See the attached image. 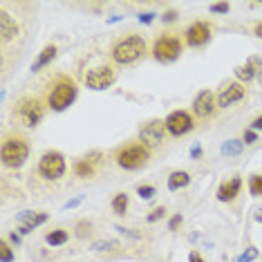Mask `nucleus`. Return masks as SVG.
I'll return each mask as SVG.
<instances>
[{"mask_svg": "<svg viewBox=\"0 0 262 262\" xmlns=\"http://www.w3.org/2000/svg\"><path fill=\"white\" fill-rule=\"evenodd\" d=\"M220 105H217V96L213 95V90H199L197 96L193 101V112L197 119H211Z\"/></svg>", "mask_w": 262, "mask_h": 262, "instance_id": "ddd939ff", "label": "nucleus"}, {"mask_svg": "<svg viewBox=\"0 0 262 262\" xmlns=\"http://www.w3.org/2000/svg\"><path fill=\"white\" fill-rule=\"evenodd\" d=\"M76 95H79L76 81L65 76V74H61V76H56V81H54L52 90H49V95H48V108L54 112L68 110L70 105L74 103Z\"/></svg>", "mask_w": 262, "mask_h": 262, "instance_id": "f03ea898", "label": "nucleus"}, {"mask_svg": "<svg viewBox=\"0 0 262 262\" xmlns=\"http://www.w3.org/2000/svg\"><path fill=\"white\" fill-rule=\"evenodd\" d=\"M231 5L229 2H213L211 5V14H229Z\"/></svg>", "mask_w": 262, "mask_h": 262, "instance_id": "473e14b6", "label": "nucleus"}, {"mask_svg": "<svg viewBox=\"0 0 262 262\" xmlns=\"http://www.w3.org/2000/svg\"><path fill=\"white\" fill-rule=\"evenodd\" d=\"M240 191H242V177H240V175H233V177L224 179V182L217 186L215 197L220 199L222 204H231V202H236V199H238Z\"/></svg>", "mask_w": 262, "mask_h": 262, "instance_id": "2eb2a0df", "label": "nucleus"}, {"mask_svg": "<svg viewBox=\"0 0 262 262\" xmlns=\"http://www.w3.org/2000/svg\"><path fill=\"white\" fill-rule=\"evenodd\" d=\"M164 123H166L168 135H173V137H184L186 132H191L195 128L193 115L186 110H173L164 119Z\"/></svg>", "mask_w": 262, "mask_h": 262, "instance_id": "1a4fd4ad", "label": "nucleus"}, {"mask_svg": "<svg viewBox=\"0 0 262 262\" xmlns=\"http://www.w3.org/2000/svg\"><path fill=\"white\" fill-rule=\"evenodd\" d=\"M182 222H184V215L182 213H175L170 220H168V231H177L179 226H182Z\"/></svg>", "mask_w": 262, "mask_h": 262, "instance_id": "2f4dec72", "label": "nucleus"}, {"mask_svg": "<svg viewBox=\"0 0 262 262\" xmlns=\"http://www.w3.org/2000/svg\"><path fill=\"white\" fill-rule=\"evenodd\" d=\"M115 215H126L128 209H130V195L128 193H115L112 195V202H110Z\"/></svg>", "mask_w": 262, "mask_h": 262, "instance_id": "412c9836", "label": "nucleus"}, {"mask_svg": "<svg viewBox=\"0 0 262 262\" xmlns=\"http://www.w3.org/2000/svg\"><path fill=\"white\" fill-rule=\"evenodd\" d=\"M251 130H256V132H258V130H262V115H260V117H256V119L251 121Z\"/></svg>", "mask_w": 262, "mask_h": 262, "instance_id": "ea45409f", "label": "nucleus"}, {"mask_svg": "<svg viewBox=\"0 0 262 262\" xmlns=\"http://www.w3.org/2000/svg\"><path fill=\"white\" fill-rule=\"evenodd\" d=\"M7 240H9V244H14V246H18L23 242V236L21 233H16V231H14V233H9V238H7Z\"/></svg>", "mask_w": 262, "mask_h": 262, "instance_id": "4c0bfd02", "label": "nucleus"}, {"mask_svg": "<svg viewBox=\"0 0 262 262\" xmlns=\"http://www.w3.org/2000/svg\"><path fill=\"white\" fill-rule=\"evenodd\" d=\"M164 217H166V209H164V206H157V209H152L150 213L146 215V222H150V224H155V222L164 220Z\"/></svg>", "mask_w": 262, "mask_h": 262, "instance_id": "cd10ccee", "label": "nucleus"}, {"mask_svg": "<svg viewBox=\"0 0 262 262\" xmlns=\"http://www.w3.org/2000/svg\"><path fill=\"white\" fill-rule=\"evenodd\" d=\"M244 95H246L244 83L233 81V83L224 85V88H222V92L217 95V105H220V108H231L233 103H238V101L244 99Z\"/></svg>", "mask_w": 262, "mask_h": 262, "instance_id": "dca6fc26", "label": "nucleus"}, {"mask_svg": "<svg viewBox=\"0 0 262 262\" xmlns=\"http://www.w3.org/2000/svg\"><path fill=\"white\" fill-rule=\"evenodd\" d=\"M49 220V213L45 211H23L16 215V224H18V233L21 236H29L36 226L45 224Z\"/></svg>", "mask_w": 262, "mask_h": 262, "instance_id": "4468645a", "label": "nucleus"}, {"mask_svg": "<svg viewBox=\"0 0 262 262\" xmlns=\"http://www.w3.org/2000/svg\"><path fill=\"white\" fill-rule=\"evenodd\" d=\"M262 70V58L260 56H249L242 65H238L236 68V76L240 83H249V81H253L260 74Z\"/></svg>", "mask_w": 262, "mask_h": 262, "instance_id": "f3484780", "label": "nucleus"}, {"mask_svg": "<svg viewBox=\"0 0 262 262\" xmlns=\"http://www.w3.org/2000/svg\"><path fill=\"white\" fill-rule=\"evenodd\" d=\"M119 242L117 240H96V242H92V251H96V253H103V251H115V249H119Z\"/></svg>", "mask_w": 262, "mask_h": 262, "instance_id": "b1692460", "label": "nucleus"}, {"mask_svg": "<svg viewBox=\"0 0 262 262\" xmlns=\"http://www.w3.org/2000/svg\"><path fill=\"white\" fill-rule=\"evenodd\" d=\"M242 150H244L242 139H226L222 143V155L224 157H238V155H242Z\"/></svg>", "mask_w": 262, "mask_h": 262, "instance_id": "5701e85b", "label": "nucleus"}, {"mask_svg": "<svg viewBox=\"0 0 262 262\" xmlns=\"http://www.w3.org/2000/svg\"><path fill=\"white\" fill-rule=\"evenodd\" d=\"M253 34H256V36H258V38H262V21H260V23H258V25H256V27H253Z\"/></svg>", "mask_w": 262, "mask_h": 262, "instance_id": "a19ab883", "label": "nucleus"}, {"mask_svg": "<svg viewBox=\"0 0 262 262\" xmlns=\"http://www.w3.org/2000/svg\"><path fill=\"white\" fill-rule=\"evenodd\" d=\"M159 18H162L164 23H175V21H177V18H179V14H177V11H175V9H166V11H164V14H162V16H159Z\"/></svg>", "mask_w": 262, "mask_h": 262, "instance_id": "72a5a7b5", "label": "nucleus"}, {"mask_svg": "<svg viewBox=\"0 0 262 262\" xmlns=\"http://www.w3.org/2000/svg\"><path fill=\"white\" fill-rule=\"evenodd\" d=\"M68 170V164H65V157L63 152L58 150H48L43 152V157L38 159V175L48 182H56L61 179Z\"/></svg>", "mask_w": 262, "mask_h": 262, "instance_id": "0eeeda50", "label": "nucleus"}, {"mask_svg": "<svg viewBox=\"0 0 262 262\" xmlns=\"http://www.w3.org/2000/svg\"><path fill=\"white\" fill-rule=\"evenodd\" d=\"M256 142H258V132L251 130V128H246V130L242 132V143H244V146H253Z\"/></svg>", "mask_w": 262, "mask_h": 262, "instance_id": "7c9ffc66", "label": "nucleus"}, {"mask_svg": "<svg viewBox=\"0 0 262 262\" xmlns=\"http://www.w3.org/2000/svg\"><path fill=\"white\" fill-rule=\"evenodd\" d=\"M68 240H70V231L63 229V226H58V229H52L48 236H45V242H48L49 246H63Z\"/></svg>", "mask_w": 262, "mask_h": 262, "instance_id": "4be33fe9", "label": "nucleus"}, {"mask_svg": "<svg viewBox=\"0 0 262 262\" xmlns=\"http://www.w3.org/2000/svg\"><path fill=\"white\" fill-rule=\"evenodd\" d=\"M81 202H83V197L79 195V197H74V199H68V202L63 204V209H76V206H79Z\"/></svg>", "mask_w": 262, "mask_h": 262, "instance_id": "c9c22d12", "label": "nucleus"}, {"mask_svg": "<svg viewBox=\"0 0 262 262\" xmlns=\"http://www.w3.org/2000/svg\"><path fill=\"white\" fill-rule=\"evenodd\" d=\"M155 18H157V14H152V11H143V14H139V23H143V25H150Z\"/></svg>", "mask_w": 262, "mask_h": 262, "instance_id": "f704fd0d", "label": "nucleus"}, {"mask_svg": "<svg viewBox=\"0 0 262 262\" xmlns=\"http://www.w3.org/2000/svg\"><path fill=\"white\" fill-rule=\"evenodd\" d=\"M18 32H21L18 23L14 21L7 11H2V14H0V38H2V43H9V41H14V38H18Z\"/></svg>", "mask_w": 262, "mask_h": 262, "instance_id": "a211bd4d", "label": "nucleus"}, {"mask_svg": "<svg viewBox=\"0 0 262 262\" xmlns=\"http://www.w3.org/2000/svg\"><path fill=\"white\" fill-rule=\"evenodd\" d=\"M213 36V29L206 21H195L186 27V32H184V41L189 43L191 48H204L206 43L211 41Z\"/></svg>", "mask_w": 262, "mask_h": 262, "instance_id": "f8f14e48", "label": "nucleus"}, {"mask_svg": "<svg viewBox=\"0 0 262 262\" xmlns=\"http://www.w3.org/2000/svg\"><path fill=\"white\" fill-rule=\"evenodd\" d=\"M253 217H256V222H260V224H262V209H256V213H253Z\"/></svg>", "mask_w": 262, "mask_h": 262, "instance_id": "79ce46f5", "label": "nucleus"}, {"mask_svg": "<svg viewBox=\"0 0 262 262\" xmlns=\"http://www.w3.org/2000/svg\"><path fill=\"white\" fill-rule=\"evenodd\" d=\"M166 123L162 119H150L139 128V142L148 148H157L166 137Z\"/></svg>", "mask_w": 262, "mask_h": 262, "instance_id": "9d476101", "label": "nucleus"}, {"mask_svg": "<svg viewBox=\"0 0 262 262\" xmlns=\"http://www.w3.org/2000/svg\"><path fill=\"white\" fill-rule=\"evenodd\" d=\"M189 184H191V173H186V170H173L168 175V191L186 189Z\"/></svg>", "mask_w": 262, "mask_h": 262, "instance_id": "aec40b11", "label": "nucleus"}, {"mask_svg": "<svg viewBox=\"0 0 262 262\" xmlns=\"http://www.w3.org/2000/svg\"><path fill=\"white\" fill-rule=\"evenodd\" d=\"M146 54V41L139 34H128L112 43L110 56L117 65H132Z\"/></svg>", "mask_w": 262, "mask_h": 262, "instance_id": "f257e3e1", "label": "nucleus"}, {"mask_svg": "<svg viewBox=\"0 0 262 262\" xmlns=\"http://www.w3.org/2000/svg\"><path fill=\"white\" fill-rule=\"evenodd\" d=\"M14 251H11V244L7 238H2L0 240V262H14Z\"/></svg>", "mask_w": 262, "mask_h": 262, "instance_id": "393cba45", "label": "nucleus"}, {"mask_svg": "<svg viewBox=\"0 0 262 262\" xmlns=\"http://www.w3.org/2000/svg\"><path fill=\"white\" fill-rule=\"evenodd\" d=\"M137 195H139L142 199H152L155 195H157V189L150 186V184H137Z\"/></svg>", "mask_w": 262, "mask_h": 262, "instance_id": "bb28decb", "label": "nucleus"}, {"mask_svg": "<svg viewBox=\"0 0 262 262\" xmlns=\"http://www.w3.org/2000/svg\"><path fill=\"white\" fill-rule=\"evenodd\" d=\"M150 162V148L142 142H128L115 150V164L123 170H139Z\"/></svg>", "mask_w": 262, "mask_h": 262, "instance_id": "7ed1b4c3", "label": "nucleus"}, {"mask_svg": "<svg viewBox=\"0 0 262 262\" xmlns=\"http://www.w3.org/2000/svg\"><path fill=\"white\" fill-rule=\"evenodd\" d=\"M45 117V105L41 99H32L25 96L14 105V121L23 128H36Z\"/></svg>", "mask_w": 262, "mask_h": 262, "instance_id": "39448f33", "label": "nucleus"}, {"mask_svg": "<svg viewBox=\"0 0 262 262\" xmlns=\"http://www.w3.org/2000/svg\"><path fill=\"white\" fill-rule=\"evenodd\" d=\"M115 81H117V72L112 65H96V68L88 70V74H85V85L90 90H96V92L112 88Z\"/></svg>", "mask_w": 262, "mask_h": 262, "instance_id": "6e6552de", "label": "nucleus"}, {"mask_svg": "<svg viewBox=\"0 0 262 262\" xmlns=\"http://www.w3.org/2000/svg\"><path fill=\"white\" fill-rule=\"evenodd\" d=\"M56 56H58V48H56V45H45V48L38 52L36 61L32 63V72H41V70L48 68V65L52 63Z\"/></svg>", "mask_w": 262, "mask_h": 262, "instance_id": "6ab92c4d", "label": "nucleus"}, {"mask_svg": "<svg viewBox=\"0 0 262 262\" xmlns=\"http://www.w3.org/2000/svg\"><path fill=\"white\" fill-rule=\"evenodd\" d=\"M249 191H251L253 197H262V173L251 175V179H249Z\"/></svg>", "mask_w": 262, "mask_h": 262, "instance_id": "a878e982", "label": "nucleus"}, {"mask_svg": "<svg viewBox=\"0 0 262 262\" xmlns=\"http://www.w3.org/2000/svg\"><path fill=\"white\" fill-rule=\"evenodd\" d=\"M0 157L7 168H21L29 157V139L23 135H7L0 146Z\"/></svg>", "mask_w": 262, "mask_h": 262, "instance_id": "20e7f679", "label": "nucleus"}, {"mask_svg": "<svg viewBox=\"0 0 262 262\" xmlns=\"http://www.w3.org/2000/svg\"><path fill=\"white\" fill-rule=\"evenodd\" d=\"M90 233H92V222L81 220L79 224H76V236H79V238H88Z\"/></svg>", "mask_w": 262, "mask_h": 262, "instance_id": "c85d7f7f", "label": "nucleus"}, {"mask_svg": "<svg viewBox=\"0 0 262 262\" xmlns=\"http://www.w3.org/2000/svg\"><path fill=\"white\" fill-rule=\"evenodd\" d=\"M189 262H206V260L199 256V251H191L189 253Z\"/></svg>", "mask_w": 262, "mask_h": 262, "instance_id": "58836bf2", "label": "nucleus"}, {"mask_svg": "<svg viewBox=\"0 0 262 262\" xmlns=\"http://www.w3.org/2000/svg\"><path fill=\"white\" fill-rule=\"evenodd\" d=\"M258 258V249L256 246H249V249H244V251H242V256L238 258L236 262H253Z\"/></svg>", "mask_w": 262, "mask_h": 262, "instance_id": "c756f323", "label": "nucleus"}, {"mask_svg": "<svg viewBox=\"0 0 262 262\" xmlns=\"http://www.w3.org/2000/svg\"><path fill=\"white\" fill-rule=\"evenodd\" d=\"M101 162H103V152H101V150H92V152H88V155H83V157L74 159L72 170H74V175H76V177H83V179L95 177V175L99 173Z\"/></svg>", "mask_w": 262, "mask_h": 262, "instance_id": "9b49d317", "label": "nucleus"}, {"mask_svg": "<svg viewBox=\"0 0 262 262\" xmlns=\"http://www.w3.org/2000/svg\"><path fill=\"white\" fill-rule=\"evenodd\" d=\"M184 43L179 36L175 34H162L159 38H155L152 43V58L159 61V63H173L182 56Z\"/></svg>", "mask_w": 262, "mask_h": 262, "instance_id": "423d86ee", "label": "nucleus"}, {"mask_svg": "<svg viewBox=\"0 0 262 262\" xmlns=\"http://www.w3.org/2000/svg\"><path fill=\"white\" fill-rule=\"evenodd\" d=\"M202 155H204V152H202V146H199V143L191 146V157L193 159H202Z\"/></svg>", "mask_w": 262, "mask_h": 262, "instance_id": "e433bc0d", "label": "nucleus"}]
</instances>
